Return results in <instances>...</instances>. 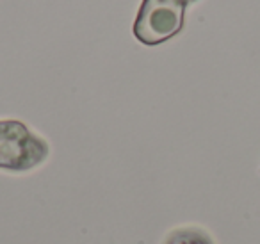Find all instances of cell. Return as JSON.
I'll return each mask as SVG.
<instances>
[{
  "mask_svg": "<svg viewBox=\"0 0 260 244\" xmlns=\"http://www.w3.org/2000/svg\"><path fill=\"white\" fill-rule=\"evenodd\" d=\"M194 0H143L134 22V36L146 47L175 38L185 22V9Z\"/></svg>",
  "mask_w": 260,
  "mask_h": 244,
  "instance_id": "2",
  "label": "cell"
},
{
  "mask_svg": "<svg viewBox=\"0 0 260 244\" xmlns=\"http://www.w3.org/2000/svg\"><path fill=\"white\" fill-rule=\"evenodd\" d=\"M48 143L18 119H0V169L25 173L43 164Z\"/></svg>",
  "mask_w": 260,
  "mask_h": 244,
  "instance_id": "1",
  "label": "cell"
},
{
  "mask_svg": "<svg viewBox=\"0 0 260 244\" xmlns=\"http://www.w3.org/2000/svg\"><path fill=\"white\" fill-rule=\"evenodd\" d=\"M160 244H214L212 237L198 226H178L166 233Z\"/></svg>",
  "mask_w": 260,
  "mask_h": 244,
  "instance_id": "3",
  "label": "cell"
}]
</instances>
